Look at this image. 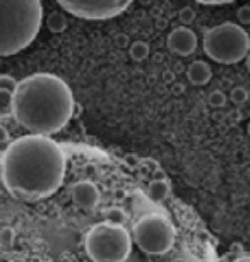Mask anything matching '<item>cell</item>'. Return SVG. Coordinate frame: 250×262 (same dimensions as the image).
Here are the masks:
<instances>
[{"instance_id":"12","label":"cell","mask_w":250,"mask_h":262,"mask_svg":"<svg viewBox=\"0 0 250 262\" xmlns=\"http://www.w3.org/2000/svg\"><path fill=\"white\" fill-rule=\"evenodd\" d=\"M235 262H250V257H242V259L235 260Z\"/></svg>"},{"instance_id":"6","label":"cell","mask_w":250,"mask_h":262,"mask_svg":"<svg viewBox=\"0 0 250 262\" xmlns=\"http://www.w3.org/2000/svg\"><path fill=\"white\" fill-rule=\"evenodd\" d=\"M132 240L148 255H163L175 244V228L168 217L146 214L134 225Z\"/></svg>"},{"instance_id":"2","label":"cell","mask_w":250,"mask_h":262,"mask_svg":"<svg viewBox=\"0 0 250 262\" xmlns=\"http://www.w3.org/2000/svg\"><path fill=\"white\" fill-rule=\"evenodd\" d=\"M11 108L16 122L29 134L52 136L71 120L74 96L63 79L40 72L16 84Z\"/></svg>"},{"instance_id":"11","label":"cell","mask_w":250,"mask_h":262,"mask_svg":"<svg viewBox=\"0 0 250 262\" xmlns=\"http://www.w3.org/2000/svg\"><path fill=\"white\" fill-rule=\"evenodd\" d=\"M197 2L204 4V6H223V4L235 2V0H197Z\"/></svg>"},{"instance_id":"5","label":"cell","mask_w":250,"mask_h":262,"mask_svg":"<svg viewBox=\"0 0 250 262\" xmlns=\"http://www.w3.org/2000/svg\"><path fill=\"white\" fill-rule=\"evenodd\" d=\"M204 52L211 60L232 66L243 60L250 52L248 33L235 23L211 28L204 36Z\"/></svg>"},{"instance_id":"10","label":"cell","mask_w":250,"mask_h":262,"mask_svg":"<svg viewBox=\"0 0 250 262\" xmlns=\"http://www.w3.org/2000/svg\"><path fill=\"white\" fill-rule=\"evenodd\" d=\"M17 82H14V79L7 77V76H2L0 77V91H9V93H14V88H16Z\"/></svg>"},{"instance_id":"1","label":"cell","mask_w":250,"mask_h":262,"mask_svg":"<svg viewBox=\"0 0 250 262\" xmlns=\"http://www.w3.org/2000/svg\"><path fill=\"white\" fill-rule=\"evenodd\" d=\"M67 158L48 136L29 134L12 141L0 158V180L11 197L38 202L52 197L65 179Z\"/></svg>"},{"instance_id":"4","label":"cell","mask_w":250,"mask_h":262,"mask_svg":"<svg viewBox=\"0 0 250 262\" xmlns=\"http://www.w3.org/2000/svg\"><path fill=\"white\" fill-rule=\"evenodd\" d=\"M84 249L93 262H125L132 250V236L122 225L105 221L87 231Z\"/></svg>"},{"instance_id":"9","label":"cell","mask_w":250,"mask_h":262,"mask_svg":"<svg viewBox=\"0 0 250 262\" xmlns=\"http://www.w3.org/2000/svg\"><path fill=\"white\" fill-rule=\"evenodd\" d=\"M72 199H74V202L81 209L89 211L98 204L100 194H98V189L91 182H79L72 189Z\"/></svg>"},{"instance_id":"3","label":"cell","mask_w":250,"mask_h":262,"mask_svg":"<svg viewBox=\"0 0 250 262\" xmlns=\"http://www.w3.org/2000/svg\"><path fill=\"white\" fill-rule=\"evenodd\" d=\"M41 0H0V57L16 55L41 29Z\"/></svg>"},{"instance_id":"13","label":"cell","mask_w":250,"mask_h":262,"mask_svg":"<svg viewBox=\"0 0 250 262\" xmlns=\"http://www.w3.org/2000/svg\"><path fill=\"white\" fill-rule=\"evenodd\" d=\"M245 58H247V69H248V71H250V52H248V55L245 57Z\"/></svg>"},{"instance_id":"8","label":"cell","mask_w":250,"mask_h":262,"mask_svg":"<svg viewBox=\"0 0 250 262\" xmlns=\"http://www.w3.org/2000/svg\"><path fill=\"white\" fill-rule=\"evenodd\" d=\"M168 45L180 55H190L197 47V38L189 28H176L168 36Z\"/></svg>"},{"instance_id":"7","label":"cell","mask_w":250,"mask_h":262,"mask_svg":"<svg viewBox=\"0 0 250 262\" xmlns=\"http://www.w3.org/2000/svg\"><path fill=\"white\" fill-rule=\"evenodd\" d=\"M69 14L86 21H108L122 14L134 0H57Z\"/></svg>"}]
</instances>
